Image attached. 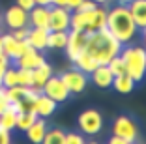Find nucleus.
I'll return each instance as SVG.
<instances>
[{
	"label": "nucleus",
	"instance_id": "obj_1",
	"mask_svg": "<svg viewBox=\"0 0 146 144\" xmlns=\"http://www.w3.org/2000/svg\"><path fill=\"white\" fill-rule=\"evenodd\" d=\"M120 49H122V43L109 32L107 26L86 34L84 52H88L98 64H109V60L112 56L120 54Z\"/></svg>",
	"mask_w": 146,
	"mask_h": 144
},
{
	"label": "nucleus",
	"instance_id": "obj_2",
	"mask_svg": "<svg viewBox=\"0 0 146 144\" xmlns=\"http://www.w3.org/2000/svg\"><path fill=\"white\" fill-rule=\"evenodd\" d=\"M105 26H107V30L122 43V45L133 43L135 38L141 34V30L135 25L127 6H124V4H118V6H114L112 9L107 11V25Z\"/></svg>",
	"mask_w": 146,
	"mask_h": 144
},
{
	"label": "nucleus",
	"instance_id": "obj_3",
	"mask_svg": "<svg viewBox=\"0 0 146 144\" xmlns=\"http://www.w3.org/2000/svg\"><path fill=\"white\" fill-rule=\"evenodd\" d=\"M107 25V9L105 8H96L92 11H75L71 13V21H69V30H77V32H94V30L105 28Z\"/></svg>",
	"mask_w": 146,
	"mask_h": 144
},
{
	"label": "nucleus",
	"instance_id": "obj_4",
	"mask_svg": "<svg viewBox=\"0 0 146 144\" xmlns=\"http://www.w3.org/2000/svg\"><path fill=\"white\" fill-rule=\"evenodd\" d=\"M120 56L125 64V73L135 82H142V79L146 77V51L141 45L129 43L127 47L122 45Z\"/></svg>",
	"mask_w": 146,
	"mask_h": 144
},
{
	"label": "nucleus",
	"instance_id": "obj_5",
	"mask_svg": "<svg viewBox=\"0 0 146 144\" xmlns=\"http://www.w3.org/2000/svg\"><path fill=\"white\" fill-rule=\"evenodd\" d=\"M39 94H41V90L34 88V86L15 84L11 88H6V98L17 109V112H34V103Z\"/></svg>",
	"mask_w": 146,
	"mask_h": 144
},
{
	"label": "nucleus",
	"instance_id": "obj_6",
	"mask_svg": "<svg viewBox=\"0 0 146 144\" xmlns=\"http://www.w3.org/2000/svg\"><path fill=\"white\" fill-rule=\"evenodd\" d=\"M77 125L81 129L82 135H88V137H96L101 133L103 129V116L101 112L96 109H86L82 110L77 118Z\"/></svg>",
	"mask_w": 146,
	"mask_h": 144
},
{
	"label": "nucleus",
	"instance_id": "obj_7",
	"mask_svg": "<svg viewBox=\"0 0 146 144\" xmlns=\"http://www.w3.org/2000/svg\"><path fill=\"white\" fill-rule=\"evenodd\" d=\"M112 135L124 139L127 144H133L139 137V127L133 118L129 116H118L112 123Z\"/></svg>",
	"mask_w": 146,
	"mask_h": 144
},
{
	"label": "nucleus",
	"instance_id": "obj_8",
	"mask_svg": "<svg viewBox=\"0 0 146 144\" xmlns=\"http://www.w3.org/2000/svg\"><path fill=\"white\" fill-rule=\"evenodd\" d=\"M60 79L66 84V88L69 90V94H81V92H84L86 86H88V75L82 73L81 69H77L75 66H73L71 69L62 73Z\"/></svg>",
	"mask_w": 146,
	"mask_h": 144
},
{
	"label": "nucleus",
	"instance_id": "obj_9",
	"mask_svg": "<svg viewBox=\"0 0 146 144\" xmlns=\"http://www.w3.org/2000/svg\"><path fill=\"white\" fill-rule=\"evenodd\" d=\"M41 94H45L47 98H51L52 101H56V103L68 101V98L71 96L69 90L66 88V84L62 82V79L60 77H54V75H51L47 79V82L41 86Z\"/></svg>",
	"mask_w": 146,
	"mask_h": 144
},
{
	"label": "nucleus",
	"instance_id": "obj_10",
	"mask_svg": "<svg viewBox=\"0 0 146 144\" xmlns=\"http://www.w3.org/2000/svg\"><path fill=\"white\" fill-rule=\"evenodd\" d=\"M69 21H71V11L68 8L60 6H51L49 9V30H69Z\"/></svg>",
	"mask_w": 146,
	"mask_h": 144
},
{
	"label": "nucleus",
	"instance_id": "obj_11",
	"mask_svg": "<svg viewBox=\"0 0 146 144\" xmlns=\"http://www.w3.org/2000/svg\"><path fill=\"white\" fill-rule=\"evenodd\" d=\"M84 43H86V34L84 32H77V30L68 32V43H66L64 51H66V54H68V58L71 60V62L84 51Z\"/></svg>",
	"mask_w": 146,
	"mask_h": 144
},
{
	"label": "nucleus",
	"instance_id": "obj_12",
	"mask_svg": "<svg viewBox=\"0 0 146 144\" xmlns=\"http://www.w3.org/2000/svg\"><path fill=\"white\" fill-rule=\"evenodd\" d=\"M4 17V25L9 30L15 28H23V26H28V11H25L23 8H19L17 4L8 8V11L2 15Z\"/></svg>",
	"mask_w": 146,
	"mask_h": 144
},
{
	"label": "nucleus",
	"instance_id": "obj_13",
	"mask_svg": "<svg viewBox=\"0 0 146 144\" xmlns=\"http://www.w3.org/2000/svg\"><path fill=\"white\" fill-rule=\"evenodd\" d=\"M26 47H28L26 39H25V41H19V39H15L11 34L2 36V47H0V49H2V52H4L11 62H13V60H17L19 56L26 51Z\"/></svg>",
	"mask_w": 146,
	"mask_h": 144
},
{
	"label": "nucleus",
	"instance_id": "obj_14",
	"mask_svg": "<svg viewBox=\"0 0 146 144\" xmlns=\"http://www.w3.org/2000/svg\"><path fill=\"white\" fill-rule=\"evenodd\" d=\"M43 62H45V56L41 54V51H36L34 47H30V45L26 47V51L17 60H13V64L17 68H25V69H34Z\"/></svg>",
	"mask_w": 146,
	"mask_h": 144
},
{
	"label": "nucleus",
	"instance_id": "obj_15",
	"mask_svg": "<svg viewBox=\"0 0 146 144\" xmlns=\"http://www.w3.org/2000/svg\"><path fill=\"white\" fill-rule=\"evenodd\" d=\"M49 9L47 6H38L28 11V25L36 26V28H47L49 30Z\"/></svg>",
	"mask_w": 146,
	"mask_h": 144
},
{
	"label": "nucleus",
	"instance_id": "obj_16",
	"mask_svg": "<svg viewBox=\"0 0 146 144\" xmlns=\"http://www.w3.org/2000/svg\"><path fill=\"white\" fill-rule=\"evenodd\" d=\"M112 79H114V75H112L111 69L107 68V64H99L98 68L90 73V81L94 82L98 88H103V90L105 88H111Z\"/></svg>",
	"mask_w": 146,
	"mask_h": 144
},
{
	"label": "nucleus",
	"instance_id": "obj_17",
	"mask_svg": "<svg viewBox=\"0 0 146 144\" xmlns=\"http://www.w3.org/2000/svg\"><path fill=\"white\" fill-rule=\"evenodd\" d=\"M127 9L133 17L135 25L139 26L141 32H144L146 28V0H133L127 4Z\"/></svg>",
	"mask_w": 146,
	"mask_h": 144
},
{
	"label": "nucleus",
	"instance_id": "obj_18",
	"mask_svg": "<svg viewBox=\"0 0 146 144\" xmlns=\"http://www.w3.org/2000/svg\"><path fill=\"white\" fill-rule=\"evenodd\" d=\"M47 34L49 30L47 28H28V36H26V43L30 47H34L36 51H43L47 49Z\"/></svg>",
	"mask_w": 146,
	"mask_h": 144
},
{
	"label": "nucleus",
	"instance_id": "obj_19",
	"mask_svg": "<svg viewBox=\"0 0 146 144\" xmlns=\"http://www.w3.org/2000/svg\"><path fill=\"white\" fill-rule=\"evenodd\" d=\"M56 107H58L56 101H52L51 98H47L45 94H39L38 99H36V103H34V112L38 116H41V118H49V116L56 110Z\"/></svg>",
	"mask_w": 146,
	"mask_h": 144
},
{
	"label": "nucleus",
	"instance_id": "obj_20",
	"mask_svg": "<svg viewBox=\"0 0 146 144\" xmlns=\"http://www.w3.org/2000/svg\"><path fill=\"white\" fill-rule=\"evenodd\" d=\"M25 133H26V137H28L30 142H34V144L43 142V137H45V133H47V122H45V118L38 116V118L34 120V123H32Z\"/></svg>",
	"mask_w": 146,
	"mask_h": 144
},
{
	"label": "nucleus",
	"instance_id": "obj_21",
	"mask_svg": "<svg viewBox=\"0 0 146 144\" xmlns=\"http://www.w3.org/2000/svg\"><path fill=\"white\" fill-rule=\"evenodd\" d=\"M52 75V68L49 66L47 62H43V64H39L38 68H34L32 69V79H34V88H38V90H41V86L47 82V79Z\"/></svg>",
	"mask_w": 146,
	"mask_h": 144
},
{
	"label": "nucleus",
	"instance_id": "obj_22",
	"mask_svg": "<svg viewBox=\"0 0 146 144\" xmlns=\"http://www.w3.org/2000/svg\"><path fill=\"white\" fill-rule=\"evenodd\" d=\"M135 84H137V82H135L127 73H122V75H116L114 79H112L111 88H114L116 92H120V94H129V92H133Z\"/></svg>",
	"mask_w": 146,
	"mask_h": 144
},
{
	"label": "nucleus",
	"instance_id": "obj_23",
	"mask_svg": "<svg viewBox=\"0 0 146 144\" xmlns=\"http://www.w3.org/2000/svg\"><path fill=\"white\" fill-rule=\"evenodd\" d=\"M15 120H17V109L9 103V105L0 112V129H6V131L15 129Z\"/></svg>",
	"mask_w": 146,
	"mask_h": 144
},
{
	"label": "nucleus",
	"instance_id": "obj_24",
	"mask_svg": "<svg viewBox=\"0 0 146 144\" xmlns=\"http://www.w3.org/2000/svg\"><path fill=\"white\" fill-rule=\"evenodd\" d=\"M73 64H75V68L81 69L82 73H86V75H90V73H92V71H94V69L99 66V64L96 62V60L92 58V56L88 54V52H84V51H82L81 54L77 56V58L73 60Z\"/></svg>",
	"mask_w": 146,
	"mask_h": 144
},
{
	"label": "nucleus",
	"instance_id": "obj_25",
	"mask_svg": "<svg viewBox=\"0 0 146 144\" xmlns=\"http://www.w3.org/2000/svg\"><path fill=\"white\" fill-rule=\"evenodd\" d=\"M68 32L69 30H56L47 34V49H64L68 43Z\"/></svg>",
	"mask_w": 146,
	"mask_h": 144
},
{
	"label": "nucleus",
	"instance_id": "obj_26",
	"mask_svg": "<svg viewBox=\"0 0 146 144\" xmlns=\"http://www.w3.org/2000/svg\"><path fill=\"white\" fill-rule=\"evenodd\" d=\"M38 118L36 112H17V120H15V129L25 133L28 127L34 123V120Z\"/></svg>",
	"mask_w": 146,
	"mask_h": 144
},
{
	"label": "nucleus",
	"instance_id": "obj_27",
	"mask_svg": "<svg viewBox=\"0 0 146 144\" xmlns=\"http://www.w3.org/2000/svg\"><path fill=\"white\" fill-rule=\"evenodd\" d=\"M64 135L66 133L62 131V129H58V127L47 129V133L43 137V142L45 144H64Z\"/></svg>",
	"mask_w": 146,
	"mask_h": 144
},
{
	"label": "nucleus",
	"instance_id": "obj_28",
	"mask_svg": "<svg viewBox=\"0 0 146 144\" xmlns=\"http://www.w3.org/2000/svg\"><path fill=\"white\" fill-rule=\"evenodd\" d=\"M19 84V79H17V68H11L8 66L4 71V77H2V86L4 88H11V86Z\"/></svg>",
	"mask_w": 146,
	"mask_h": 144
},
{
	"label": "nucleus",
	"instance_id": "obj_29",
	"mask_svg": "<svg viewBox=\"0 0 146 144\" xmlns=\"http://www.w3.org/2000/svg\"><path fill=\"white\" fill-rule=\"evenodd\" d=\"M107 68L111 69V73H112L114 77H116V75H122V73H125V64H124V60H122V56H120V54L112 56V58L109 60Z\"/></svg>",
	"mask_w": 146,
	"mask_h": 144
},
{
	"label": "nucleus",
	"instance_id": "obj_30",
	"mask_svg": "<svg viewBox=\"0 0 146 144\" xmlns=\"http://www.w3.org/2000/svg\"><path fill=\"white\" fill-rule=\"evenodd\" d=\"M17 79L21 86H34V79H32V69L17 68Z\"/></svg>",
	"mask_w": 146,
	"mask_h": 144
},
{
	"label": "nucleus",
	"instance_id": "obj_31",
	"mask_svg": "<svg viewBox=\"0 0 146 144\" xmlns=\"http://www.w3.org/2000/svg\"><path fill=\"white\" fill-rule=\"evenodd\" d=\"M84 137L82 133H66L64 135V144H82Z\"/></svg>",
	"mask_w": 146,
	"mask_h": 144
},
{
	"label": "nucleus",
	"instance_id": "obj_32",
	"mask_svg": "<svg viewBox=\"0 0 146 144\" xmlns=\"http://www.w3.org/2000/svg\"><path fill=\"white\" fill-rule=\"evenodd\" d=\"M98 8V4H96L94 0H82L81 4H79V11H92V9H96ZM73 11H75V9H73Z\"/></svg>",
	"mask_w": 146,
	"mask_h": 144
},
{
	"label": "nucleus",
	"instance_id": "obj_33",
	"mask_svg": "<svg viewBox=\"0 0 146 144\" xmlns=\"http://www.w3.org/2000/svg\"><path fill=\"white\" fill-rule=\"evenodd\" d=\"M28 28H30V26H23V28H15L13 30V38L15 39H19V41H25L26 39V36H28Z\"/></svg>",
	"mask_w": 146,
	"mask_h": 144
},
{
	"label": "nucleus",
	"instance_id": "obj_34",
	"mask_svg": "<svg viewBox=\"0 0 146 144\" xmlns=\"http://www.w3.org/2000/svg\"><path fill=\"white\" fill-rule=\"evenodd\" d=\"M15 4H17L19 8H23L25 11H30L36 6V0H15Z\"/></svg>",
	"mask_w": 146,
	"mask_h": 144
},
{
	"label": "nucleus",
	"instance_id": "obj_35",
	"mask_svg": "<svg viewBox=\"0 0 146 144\" xmlns=\"http://www.w3.org/2000/svg\"><path fill=\"white\" fill-rule=\"evenodd\" d=\"M8 105H9V101H8V98H6V88L0 86V112H2Z\"/></svg>",
	"mask_w": 146,
	"mask_h": 144
},
{
	"label": "nucleus",
	"instance_id": "obj_36",
	"mask_svg": "<svg viewBox=\"0 0 146 144\" xmlns=\"http://www.w3.org/2000/svg\"><path fill=\"white\" fill-rule=\"evenodd\" d=\"M9 62H11V60H9L8 56H4V58L0 60V86H2V77H4V71H6V68L9 66Z\"/></svg>",
	"mask_w": 146,
	"mask_h": 144
},
{
	"label": "nucleus",
	"instance_id": "obj_37",
	"mask_svg": "<svg viewBox=\"0 0 146 144\" xmlns=\"http://www.w3.org/2000/svg\"><path fill=\"white\" fill-rule=\"evenodd\" d=\"M9 142H11L9 131H6V129H0V144H9Z\"/></svg>",
	"mask_w": 146,
	"mask_h": 144
},
{
	"label": "nucleus",
	"instance_id": "obj_38",
	"mask_svg": "<svg viewBox=\"0 0 146 144\" xmlns=\"http://www.w3.org/2000/svg\"><path fill=\"white\" fill-rule=\"evenodd\" d=\"M81 2H82V0H68V9H69V11H73V9H77Z\"/></svg>",
	"mask_w": 146,
	"mask_h": 144
},
{
	"label": "nucleus",
	"instance_id": "obj_39",
	"mask_svg": "<svg viewBox=\"0 0 146 144\" xmlns=\"http://www.w3.org/2000/svg\"><path fill=\"white\" fill-rule=\"evenodd\" d=\"M109 142H111V144H127L124 139H120V137H116V135L111 137V140H109Z\"/></svg>",
	"mask_w": 146,
	"mask_h": 144
},
{
	"label": "nucleus",
	"instance_id": "obj_40",
	"mask_svg": "<svg viewBox=\"0 0 146 144\" xmlns=\"http://www.w3.org/2000/svg\"><path fill=\"white\" fill-rule=\"evenodd\" d=\"M51 6H60V8H68V0H52Z\"/></svg>",
	"mask_w": 146,
	"mask_h": 144
},
{
	"label": "nucleus",
	"instance_id": "obj_41",
	"mask_svg": "<svg viewBox=\"0 0 146 144\" xmlns=\"http://www.w3.org/2000/svg\"><path fill=\"white\" fill-rule=\"evenodd\" d=\"M36 4H38V6H47V8H51L52 0H36Z\"/></svg>",
	"mask_w": 146,
	"mask_h": 144
},
{
	"label": "nucleus",
	"instance_id": "obj_42",
	"mask_svg": "<svg viewBox=\"0 0 146 144\" xmlns=\"http://www.w3.org/2000/svg\"><path fill=\"white\" fill-rule=\"evenodd\" d=\"M116 2H118V4H124V6H127L129 2H133V0H116Z\"/></svg>",
	"mask_w": 146,
	"mask_h": 144
},
{
	"label": "nucleus",
	"instance_id": "obj_43",
	"mask_svg": "<svg viewBox=\"0 0 146 144\" xmlns=\"http://www.w3.org/2000/svg\"><path fill=\"white\" fill-rule=\"evenodd\" d=\"M94 2H96V4L99 6V4H105V2H107V0H94Z\"/></svg>",
	"mask_w": 146,
	"mask_h": 144
},
{
	"label": "nucleus",
	"instance_id": "obj_44",
	"mask_svg": "<svg viewBox=\"0 0 146 144\" xmlns=\"http://www.w3.org/2000/svg\"><path fill=\"white\" fill-rule=\"evenodd\" d=\"M2 25H4V17H2V13H0V28H2Z\"/></svg>",
	"mask_w": 146,
	"mask_h": 144
},
{
	"label": "nucleus",
	"instance_id": "obj_45",
	"mask_svg": "<svg viewBox=\"0 0 146 144\" xmlns=\"http://www.w3.org/2000/svg\"><path fill=\"white\" fill-rule=\"evenodd\" d=\"M4 56H6V54H4V52H2V51H0V60H2V58H4Z\"/></svg>",
	"mask_w": 146,
	"mask_h": 144
},
{
	"label": "nucleus",
	"instance_id": "obj_46",
	"mask_svg": "<svg viewBox=\"0 0 146 144\" xmlns=\"http://www.w3.org/2000/svg\"><path fill=\"white\" fill-rule=\"evenodd\" d=\"M0 47H2V36H0ZM0 51H2V49H0Z\"/></svg>",
	"mask_w": 146,
	"mask_h": 144
}]
</instances>
